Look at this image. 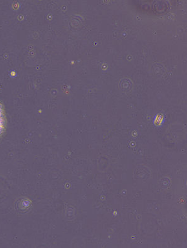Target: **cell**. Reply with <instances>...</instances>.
Segmentation results:
<instances>
[{"label": "cell", "mask_w": 187, "mask_h": 248, "mask_svg": "<svg viewBox=\"0 0 187 248\" xmlns=\"http://www.w3.org/2000/svg\"><path fill=\"white\" fill-rule=\"evenodd\" d=\"M4 129L3 112L1 104H0V134Z\"/></svg>", "instance_id": "6da1fadb"}]
</instances>
